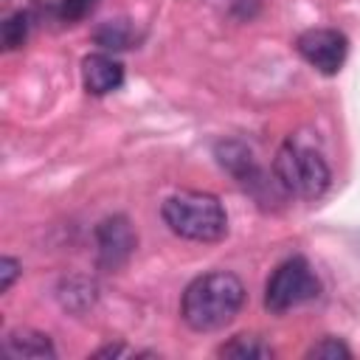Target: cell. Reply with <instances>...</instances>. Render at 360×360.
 Segmentation results:
<instances>
[{
    "mask_svg": "<svg viewBox=\"0 0 360 360\" xmlns=\"http://www.w3.org/2000/svg\"><path fill=\"white\" fill-rule=\"evenodd\" d=\"M245 304V284L228 270L197 276L180 301V315L194 332H217L228 326Z\"/></svg>",
    "mask_w": 360,
    "mask_h": 360,
    "instance_id": "1",
    "label": "cell"
},
{
    "mask_svg": "<svg viewBox=\"0 0 360 360\" xmlns=\"http://www.w3.org/2000/svg\"><path fill=\"white\" fill-rule=\"evenodd\" d=\"M160 214L172 233L191 242H217L228 233V214L208 191H177L163 200Z\"/></svg>",
    "mask_w": 360,
    "mask_h": 360,
    "instance_id": "2",
    "label": "cell"
},
{
    "mask_svg": "<svg viewBox=\"0 0 360 360\" xmlns=\"http://www.w3.org/2000/svg\"><path fill=\"white\" fill-rule=\"evenodd\" d=\"M273 174L290 197L318 200L326 194L332 172L323 155L301 141H284L273 158Z\"/></svg>",
    "mask_w": 360,
    "mask_h": 360,
    "instance_id": "3",
    "label": "cell"
},
{
    "mask_svg": "<svg viewBox=\"0 0 360 360\" xmlns=\"http://www.w3.org/2000/svg\"><path fill=\"white\" fill-rule=\"evenodd\" d=\"M318 295H321V281L304 256H292L281 262L264 284V307L276 315L295 309L307 301H315Z\"/></svg>",
    "mask_w": 360,
    "mask_h": 360,
    "instance_id": "4",
    "label": "cell"
},
{
    "mask_svg": "<svg viewBox=\"0 0 360 360\" xmlns=\"http://www.w3.org/2000/svg\"><path fill=\"white\" fill-rule=\"evenodd\" d=\"M295 51L304 56V62H309L318 73L323 76H335L349 53V39L343 31L338 28H307L298 34L295 39Z\"/></svg>",
    "mask_w": 360,
    "mask_h": 360,
    "instance_id": "5",
    "label": "cell"
},
{
    "mask_svg": "<svg viewBox=\"0 0 360 360\" xmlns=\"http://www.w3.org/2000/svg\"><path fill=\"white\" fill-rule=\"evenodd\" d=\"M138 245V236L127 217H107L96 228V248H98V264L104 270H118L129 262L132 250Z\"/></svg>",
    "mask_w": 360,
    "mask_h": 360,
    "instance_id": "6",
    "label": "cell"
},
{
    "mask_svg": "<svg viewBox=\"0 0 360 360\" xmlns=\"http://www.w3.org/2000/svg\"><path fill=\"white\" fill-rule=\"evenodd\" d=\"M82 82L84 90L93 96H107L121 87L124 82V65L110 53H90L82 59Z\"/></svg>",
    "mask_w": 360,
    "mask_h": 360,
    "instance_id": "7",
    "label": "cell"
},
{
    "mask_svg": "<svg viewBox=\"0 0 360 360\" xmlns=\"http://www.w3.org/2000/svg\"><path fill=\"white\" fill-rule=\"evenodd\" d=\"M96 6H98V0H37L28 14L45 17V20L62 22V25H73V22L84 20Z\"/></svg>",
    "mask_w": 360,
    "mask_h": 360,
    "instance_id": "8",
    "label": "cell"
},
{
    "mask_svg": "<svg viewBox=\"0 0 360 360\" xmlns=\"http://www.w3.org/2000/svg\"><path fill=\"white\" fill-rule=\"evenodd\" d=\"M3 349L11 357H53L56 354L51 338L37 329H11L3 340Z\"/></svg>",
    "mask_w": 360,
    "mask_h": 360,
    "instance_id": "9",
    "label": "cell"
},
{
    "mask_svg": "<svg viewBox=\"0 0 360 360\" xmlns=\"http://www.w3.org/2000/svg\"><path fill=\"white\" fill-rule=\"evenodd\" d=\"M217 354L219 357H236V360H270L273 349L256 335H236L228 343H222L217 349Z\"/></svg>",
    "mask_w": 360,
    "mask_h": 360,
    "instance_id": "10",
    "label": "cell"
},
{
    "mask_svg": "<svg viewBox=\"0 0 360 360\" xmlns=\"http://www.w3.org/2000/svg\"><path fill=\"white\" fill-rule=\"evenodd\" d=\"M93 39L104 51H124V48H132V42L138 37H135V28H132L129 20H110V22H104V25L96 28Z\"/></svg>",
    "mask_w": 360,
    "mask_h": 360,
    "instance_id": "11",
    "label": "cell"
},
{
    "mask_svg": "<svg viewBox=\"0 0 360 360\" xmlns=\"http://www.w3.org/2000/svg\"><path fill=\"white\" fill-rule=\"evenodd\" d=\"M28 28H31V14L28 11H17L11 14L6 22H3V48L6 51H14L25 42L28 37Z\"/></svg>",
    "mask_w": 360,
    "mask_h": 360,
    "instance_id": "12",
    "label": "cell"
},
{
    "mask_svg": "<svg viewBox=\"0 0 360 360\" xmlns=\"http://www.w3.org/2000/svg\"><path fill=\"white\" fill-rule=\"evenodd\" d=\"M307 357H318V360H346V357H352V349H349L340 338L326 335V338H321L318 343H312V346L307 349Z\"/></svg>",
    "mask_w": 360,
    "mask_h": 360,
    "instance_id": "13",
    "label": "cell"
},
{
    "mask_svg": "<svg viewBox=\"0 0 360 360\" xmlns=\"http://www.w3.org/2000/svg\"><path fill=\"white\" fill-rule=\"evenodd\" d=\"M17 276H20V262L11 259V256H3V259H0V290L6 292V290L14 284Z\"/></svg>",
    "mask_w": 360,
    "mask_h": 360,
    "instance_id": "14",
    "label": "cell"
},
{
    "mask_svg": "<svg viewBox=\"0 0 360 360\" xmlns=\"http://www.w3.org/2000/svg\"><path fill=\"white\" fill-rule=\"evenodd\" d=\"M96 354H98V357H115V354H127V349H124V346H104V349H98Z\"/></svg>",
    "mask_w": 360,
    "mask_h": 360,
    "instance_id": "15",
    "label": "cell"
}]
</instances>
